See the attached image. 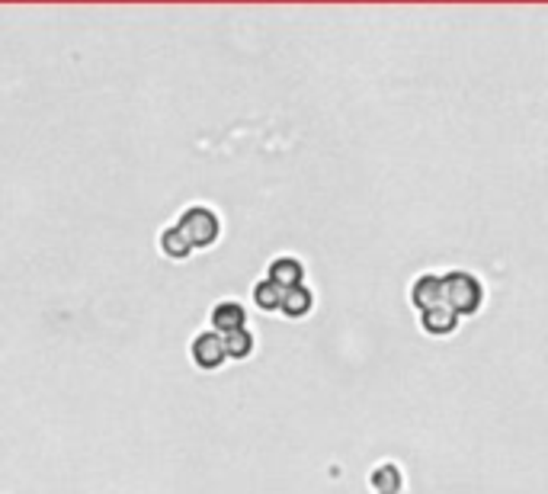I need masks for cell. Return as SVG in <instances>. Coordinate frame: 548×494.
Segmentation results:
<instances>
[{"label": "cell", "instance_id": "8fae6325", "mask_svg": "<svg viewBox=\"0 0 548 494\" xmlns=\"http://www.w3.org/2000/svg\"><path fill=\"white\" fill-rule=\"evenodd\" d=\"M254 302L260 311H279L283 309V289L270 280H260L254 286Z\"/></svg>", "mask_w": 548, "mask_h": 494}, {"label": "cell", "instance_id": "7a4b0ae2", "mask_svg": "<svg viewBox=\"0 0 548 494\" xmlns=\"http://www.w3.org/2000/svg\"><path fill=\"white\" fill-rule=\"evenodd\" d=\"M180 231L190 238L193 247H212L219 241V231H221V221L219 215L212 212L209 206H190L186 212L176 219Z\"/></svg>", "mask_w": 548, "mask_h": 494}, {"label": "cell", "instance_id": "5b68a950", "mask_svg": "<svg viewBox=\"0 0 548 494\" xmlns=\"http://www.w3.org/2000/svg\"><path fill=\"white\" fill-rule=\"evenodd\" d=\"M410 302H414V309L420 311V315L436 309V305L443 302V276H436V274L417 276L414 289H410Z\"/></svg>", "mask_w": 548, "mask_h": 494}, {"label": "cell", "instance_id": "30bf717a", "mask_svg": "<svg viewBox=\"0 0 548 494\" xmlns=\"http://www.w3.org/2000/svg\"><path fill=\"white\" fill-rule=\"evenodd\" d=\"M373 488L375 494H401V469H398L395 463H382L379 469L373 472Z\"/></svg>", "mask_w": 548, "mask_h": 494}, {"label": "cell", "instance_id": "6da1fadb", "mask_svg": "<svg viewBox=\"0 0 548 494\" xmlns=\"http://www.w3.org/2000/svg\"><path fill=\"white\" fill-rule=\"evenodd\" d=\"M443 302L455 311V315H475L484 302V289L481 280L475 274H465V270H453V274L443 276Z\"/></svg>", "mask_w": 548, "mask_h": 494}, {"label": "cell", "instance_id": "8992f818", "mask_svg": "<svg viewBox=\"0 0 548 494\" xmlns=\"http://www.w3.org/2000/svg\"><path fill=\"white\" fill-rule=\"evenodd\" d=\"M247 328V311H244L241 302H219L212 309V331L215 334H234Z\"/></svg>", "mask_w": 548, "mask_h": 494}, {"label": "cell", "instance_id": "52a82bcc", "mask_svg": "<svg viewBox=\"0 0 548 494\" xmlns=\"http://www.w3.org/2000/svg\"><path fill=\"white\" fill-rule=\"evenodd\" d=\"M420 325H424V331L433 334V337H446V334H453L455 328H459V315H455L446 302H439L436 309L420 315Z\"/></svg>", "mask_w": 548, "mask_h": 494}, {"label": "cell", "instance_id": "7c38bea8", "mask_svg": "<svg viewBox=\"0 0 548 494\" xmlns=\"http://www.w3.org/2000/svg\"><path fill=\"white\" fill-rule=\"evenodd\" d=\"M225 354L228 360H247L254 354V334L244 328V331H234V334H225Z\"/></svg>", "mask_w": 548, "mask_h": 494}, {"label": "cell", "instance_id": "ba28073f", "mask_svg": "<svg viewBox=\"0 0 548 494\" xmlns=\"http://www.w3.org/2000/svg\"><path fill=\"white\" fill-rule=\"evenodd\" d=\"M161 251H164V257H170V260H186L193 254V244H190V238L180 231V225H170V229L161 231Z\"/></svg>", "mask_w": 548, "mask_h": 494}, {"label": "cell", "instance_id": "3957f363", "mask_svg": "<svg viewBox=\"0 0 548 494\" xmlns=\"http://www.w3.org/2000/svg\"><path fill=\"white\" fill-rule=\"evenodd\" d=\"M190 356L199 369H205V373L225 366L228 354H225V340H221V334H215V331L196 334V340H193V347H190Z\"/></svg>", "mask_w": 548, "mask_h": 494}, {"label": "cell", "instance_id": "277c9868", "mask_svg": "<svg viewBox=\"0 0 548 494\" xmlns=\"http://www.w3.org/2000/svg\"><path fill=\"white\" fill-rule=\"evenodd\" d=\"M266 280L276 283L283 292H289L295 286H305V266L299 257H276L266 270Z\"/></svg>", "mask_w": 548, "mask_h": 494}, {"label": "cell", "instance_id": "9c48e42d", "mask_svg": "<svg viewBox=\"0 0 548 494\" xmlns=\"http://www.w3.org/2000/svg\"><path fill=\"white\" fill-rule=\"evenodd\" d=\"M311 305H315V295H311V289L308 286H295L289 289V292H283V315L285 318H305L308 311H311Z\"/></svg>", "mask_w": 548, "mask_h": 494}]
</instances>
